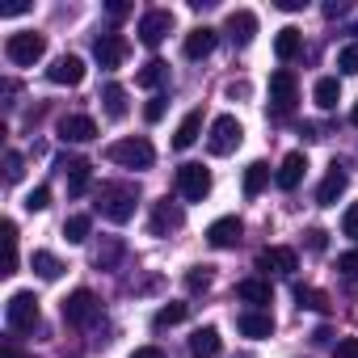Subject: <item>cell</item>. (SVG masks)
Wrapping results in <instances>:
<instances>
[{"label":"cell","mask_w":358,"mask_h":358,"mask_svg":"<svg viewBox=\"0 0 358 358\" xmlns=\"http://www.w3.org/2000/svg\"><path fill=\"white\" fill-rule=\"evenodd\" d=\"M169 30H173V13L169 9H148L139 17V43L143 47H160L169 38Z\"/></svg>","instance_id":"obj_10"},{"label":"cell","mask_w":358,"mask_h":358,"mask_svg":"<svg viewBox=\"0 0 358 358\" xmlns=\"http://www.w3.org/2000/svg\"><path fill=\"white\" fill-rule=\"evenodd\" d=\"M131 358H164V350H160V345H139Z\"/></svg>","instance_id":"obj_45"},{"label":"cell","mask_w":358,"mask_h":358,"mask_svg":"<svg viewBox=\"0 0 358 358\" xmlns=\"http://www.w3.org/2000/svg\"><path fill=\"white\" fill-rule=\"evenodd\" d=\"M101 106H106V114H110L114 122H122V118L131 114V106H127V89H122V85H106V89H101Z\"/></svg>","instance_id":"obj_26"},{"label":"cell","mask_w":358,"mask_h":358,"mask_svg":"<svg viewBox=\"0 0 358 358\" xmlns=\"http://www.w3.org/2000/svg\"><path fill=\"white\" fill-rule=\"evenodd\" d=\"M350 5H345V0H333V5H324V17H341Z\"/></svg>","instance_id":"obj_47"},{"label":"cell","mask_w":358,"mask_h":358,"mask_svg":"<svg viewBox=\"0 0 358 358\" xmlns=\"http://www.w3.org/2000/svg\"><path fill=\"white\" fill-rule=\"evenodd\" d=\"M354 38H358V26H354Z\"/></svg>","instance_id":"obj_52"},{"label":"cell","mask_w":358,"mask_h":358,"mask_svg":"<svg viewBox=\"0 0 358 358\" xmlns=\"http://www.w3.org/2000/svg\"><path fill=\"white\" fill-rule=\"evenodd\" d=\"M199 131H203V110H190L182 118V127H177V135H173V148H194Z\"/></svg>","instance_id":"obj_28"},{"label":"cell","mask_w":358,"mask_h":358,"mask_svg":"<svg viewBox=\"0 0 358 358\" xmlns=\"http://www.w3.org/2000/svg\"><path fill=\"white\" fill-rule=\"evenodd\" d=\"M106 9H110V17H127V13H131V5H127V0H110Z\"/></svg>","instance_id":"obj_46"},{"label":"cell","mask_w":358,"mask_h":358,"mask_svg":"<svg viewBox=\"0 0 358 358\" xmlns=\"http://www.w3.org/2000/svg\"><path fill=\"white\" fill-rule=\"evenodd\" d=\"M299 51H303V34H299L295 26H282V30H278V38H274V55H278L282 64H291Z\"/></svg>","instance_id":"obj_23"},{"label":"cell","mask_w":358,"mask_h":358,"mask_svg":"<svg viewBox=\"0 0 358 358\" xmlns=\"http://www.w3.org/2000/svg\"><path fill=\"white\" fill-rule=\"evenodd\" d=\"M241 232H245V224L236 215H224V220H215L207 228V241H211V249H236L241 245Z\"/></svg>","instance_id":"obj_18"},{"label":"cell","mask_w":358,"mask_h":358,"mask_svg":"<svg viewBox=\"0 0 358 358\" xmlns=\"http://www.w3.org/2000/svg\"><path fill=\"white\" fill-rule=\"evenodd\" d=\"M345 186H350V173L333 160L329 173H324V182H320V190H316V207H333V203L345 194Z\"/></svg>","instance_id":"obj_14"},{"label":"cell","mask_w":358,"mask_h":358,"mask_svg":"<svg viewBox=\"0 0 358 358\" xmlns=\"http://www.w3.org/2000/svg\"><path fill=\"white\" fill-rule=\"evenodd\" d=\"M266 182H270V164H266V160H253V164L245 169V199H257V194L266 190Z\"/></svg>","instance_id":"obj_29"},{"label":"cell","mask_w":358,"mask_h":358,"mask_svg":"<svg viewBox=\"0 0 358 358\" xmlns=\"http://www.w3.org/2000/svg\"><path fill=\"white\" fill-rule=\"evenodd\" d=\"M215 43H220V30H211V26H199V30H190L186 34V59H207L211 51H215Z\"/></svg>","instance_id":"obj_20"},{"label":"cell","mask_w":358,"mask_h":358,"mask_svg":"<svg viewBox=\"0 0 358 358\" xmlns=\"http://www.w3.org/2000/svg\"><path fill=\"white\" fill-rule=\"evenodd\" d=\"M22 13H30V5H9L5 9V17H22Z\"/></svg>","instance_id":"obj_50"},{"label":"cell","mask_w":358,"mask_h":358,"mask_svg":"<svg viewBox=\"0 0 358 358\" xmlns=\"http://www.w3.org/2000/svg\"><path fill=\"white\" fill-rule=\"evenodd\" d=\"M299 101V85H295V72L291 68H278L270 76V114L274 118H287Z\"/></svg>","instance_id":"obj_5"},{"label":"cell","mask_w":358,"mask_h":358,"mask_svg":"<svg viewBox=\"0 0 358 358\" xmlns=\"http://www.w3.org/2000/svg\"><path fill=\"white\" fill-rule=\"evenodd\" d=\"M30 266H34V274H38V278H47V282H55V278L64 274V262H59L55 253H47V249H34Z\"/></svg>","instance_id":"obj_30"},{"label":"cell","mask_w":358,"mask_h":358,"mask_svg":"<svg viewBox=\"0 0 358 358\" xmlns=\"http://www.w3.org/2000/svg\"><path fill=\"white\" fill-rule=\"evenodd\" d=\"M177 194H182L186 203H203L211 194V173L203 164H182L177 169Z\"/></svg>","instance_id":"obj_8"},{"label":"cell","mask_w":358,"mask_h":358,"mask_svg":"<svg viewBox=\"0 0 358 358\" xmlns=\"http://www.w3.org/2000/svg\"><path fill=\"white\" fill-rule=\"evenodd\" d=\"M257 270H266V274H295L299 270V257H295V249L274 245V249H262L257 253Z\"/></svg>","instance_id":"obj_16"},{"label":"cell","mask_w":358,"mask_h":358,"mask_svg":"<svg viewBox=\"0 0 358 358\" xmlns=\"http://www.w3.org/2000/svg\"><path fill=\"white\" fill-rule=\"evenodd\" d=\"M93 55H97L101 68H118V64L131 55V43H127L122 34L110 30V34H97V38H93Z\"/></svg>","instance_id":"obj_11"},{"label":"cell","mask_w":358,"mask_h":358,"mask_svg":"<svg viewBox=\"0 0 358 358\" xmlns=\"http://www.w3.org/2000/svg\"><path fill=\"white\" fill-rule=\"evenodd\" d=\"M186 316H190V308H186V303H164V308H160V312L152 316V329H169V324H182Z\"/></svg>","instance_id":"obj_33"},{"label":"cell","mask_w":358,"mask_h":358,"mask_svg":"<svg viewBox=\"0 0 358 358\" xmlns=\"http://www.w3.org/2000/svg\"><path fill=\"white\" fill-rule=\"evenodd\" d=\"M241 139H245V127H241L232 114H220V118L211 122V135H207V152H211V156H232V152L241 148Z\"/></svg>","instance_id":"obj_6"},{"label":"cell","mask_w":358,"mask_h":358,"mask_svg":"<svg viewBox=\"0 0 358 358\" xmlns=\"http://www.w3.org/2000/svg\"><path fill=\"white\" fill-rule=\"evenodd\" d=\"M55 169L68 177V194H85V190H89V169H93V164H89L85 156H68V152H64V156L55 160Z\"/></svg>","instance_id":"obj_13"},{"label":"cell","mask_w":358,"mask_h":358,"mask_svg":"<svg viewBox=\"0 0 358 358\" xmlns=\"http://www.w3.org/2000/svg\"><path fill=\"white\" fill-rule=\"evenodd\" d=\"M211 282H215L211 266H190V274H186V291H190V295H199V291H211Z\"/></svg>","instance_id":"obj_36"},{"label":"cell","mask_w":358,"mask_h":358,"mask_svg":"<svg viewBox=\"0 0 358 358\" xmlns=\"http://www.w3.org/2000/svg\"><path fill=\"white\" fill-rule=\"evenodd\" d=\"M93 199H97V203H93V211H97L101 220H110V224H127V220L135 215L139 190H135L131 182H101Z\"/></svg>","instance_id":"obj_1"},{"label":"cell","mask_w":358,"mask_h":358,"mask_svg":"<svg viewBox=\"0 0 358 358\" xmlns=\"http://www.w3.org/2000/svg\"><path fill=\"white\" fill-rule=\"evenodd\" d=\"M224 34L232 38V47H249L253 34H257V13L253 9H232L228 22H224Z\"/></svg>","instance_id":"obj_12"},{"label":"cell","mask_w":358,"mask_h":358,"mask_svg":"<svg viewBox=\"0 0 358 358\" xmlns=\"http://www.w3.org/2000/svg\"><path fill=\"white\" fill-rule=\"evenodd\" d=\"M236 299H245V303L262 308V303H270V299H274V291H270V282H266V278H245V282H236Z\"/></svg>","instance_id":"obj_24"},{"label":"cell","mask_w":358,"mask_h":358,"mask_svg":"<svg viewBox=\"0 0 358 358\" xmlns=\"http://www.w3.org/2000/svg\"><path fill=\"white\" fill-rule=\"evenodd\" d=\"M337 68H341L345 76H358V43H350V47L337 51Z\"/></svg>","instance_id":"obj_38"},{"label":"cell","mask_w":358,"mask_h":358,"mask_svg":"<svg viewBox=\"0 0 358 358\" xmlns=\"http://www.w3.org/2000/svg\"><path fill=\"white\" fill-rule=\"evenodd\" d=\"M0 358H30V354H26V350H17L13 341H5V350H0Z\"/></svg>","instance_id":"obj_48"},{"label":"cell","mask_w":358,"mask_h":358,"mask_svg":"<svg viewBox=\"0 0 358 358\" xmlns=\"http://www.w3.org/2000/svg\"><path fill=\"white\" fill-rule=\"evenodd\" d=\"M47 80H51V85H68V89H76V85L85 80V59H80V55H59V59L47 68Z\"/></svg>","instance_id":"obj_15"},{"label":"cell","mask_w":358,"mask_h":358,"mask_svg":"<svg viewBox=\"0 0 358 358\" xmlns=\"http://www.w3.org/2000/svg\"><path fill=\"white\" fill-rule=\"evenodd\" d=\"M274 5H278L282 13H299V9H303V0H274Z\"/></svg>","instance_id":"obj_49"},{"label":"cell","mask_w":358,"mask_h":358,"mask_svg":"<svg viewBox=\"0 0 358 358\" xmlns=\"http://www.w3.org/2000/svg\"><path fill=\"white\" fill-rule=\"evenodd\" d=\"M118 257H122V241H101V245L93 249V266H97V270H114Z\"/></svg>","instance_id":"obj_31"},{"label":"cell","mask_w":358,"mask_h":358,"mask_svg":"<svg viewBox=\"0 0 358 358\" xmlns=\"http://www.w3.org/2000/svg\"><path fill=\"white\" fill-rule=\"evenodd\" d=\"M89 232H93V220H89V215H68V220H64V236H68L72 245H85Z\"/></svg>","instance_id":"obj_32"},{"label":"cell","mask_w":358,"mask_h":358,"mask_svg":"<svg viewBox=\"0 0 358 358\" xmlns=\"http://www.w3.org/2000/svg\"><path fill=\"white\" fill-rule=\"evenodd\" d=\"M350 122H354V127H358V101H354V110H350Z\"/></svg>","instance_id":"obj_51"},{"label":"cell","mask_w":358,"mask_h":358,"mask_svg":"<svg viewBox=\"0 0 358 358\" xmlns=\"http://www.w3.org/2000/svg\"><path fill=\"white\" fill-rule=\"evenodd\" d=\"M17 270V224L5 220V270L0 274H13Z\"/></svg>","instance_id":"obj_35"},{"label":"cell","mask_w":358,"mask_h":358,"mask_svg":"<svg viewBox=\"0 0 358 358\" xmlns=\"http://www.w3.org/2000/svg\"><path fill=\"white\" fill-rule=\"evenodd\" d=\"M295 299H299V308H312V312H329V295L324 291H316V287H295Z\"/></svg>","instance_id":"obj_34"},{"label":"cell","mask_w":358,"mask_h":358,"mask_svg":"<svg viewBox=\"0 0 358 358\" xmlns=\"http://www.w3.org/2000/svg\"><path fill=\"white\" fill-rule=\"evenodd\" d=\"M312 97H316L320 110H337V101H341V80H337V76H320L316 89H312Z\"/></svg>","instance_id":"obj_27"},{"label":"cell","mask_w":358,"mask_h":358,"mask_svg":"<svg viewBox=\"0 0 358 358\" xmlns=\"http://www.w3.org/2000/svg\"><path fill=\"white\" fill-rule=\"evenodd\" d=\"M143 118H148V122H160V118H164V97H152V101L143 106Z\"/></svg>","instance_id":"obj_42"},{"label":"cell","mask_w":358,"mask_h":358,"mask_svg":"<svg viewBox=\"0 0 358 358\" xmlns=\"http://www.w3.org/2000/svg\"><path fill=\"white\" fill-rule=\"evenodd\" d=\"M47 207H51V190H47V186H34V190L26 194V211L34 215V211H47Z\"/></svg>","instance_id":"obj_39"},{"label":"cell","mask_w":358,"mask_h":358,"mask_svg":"<svg viewBox=\"0 0 358 358\" xmlns=\"http://www.w3.org/2000/svg\"><path fill=\"white\" fill-rule=\"evenodd\" d=\"M190 354H194V358H215V354H220V329H215V324L194 329V333H190Z\"/></svg>","instance_id":"obj_22"},{"label":"cell","mask_w":358,"mask_h":358,"mask_svg":"<svg viewBox=\"0 0 358 358\" xmlns=\"http://www.w3.org/2000/svg\"><path fill=\"white\" fill-rule=\"evenodd\" d=\"M308 249L312 253H324V228H308Z\"/></svg>","instance_id":"obj_44"},{"label":"cell","mask_w":358,"mask_h":358,"mask_svg":"<svg viewBox=\"0 0 358 358\" xmlns=\"http://www.w3.org/2000/svg\"><path fill=\"white\" fill-rule=\"evenodd\" d=\"M341 232L358 241V203H350V207H345V215H341Z\"/></svg>","instance_id":"obj_41"},{"label":"cell","mask_w":358,"mask_h":358,"mask_svg":"<svg viewBox=\"0 0 358 358\" xmlns=\"http://www.w3.org/2000/svg\"><path fill=\"white\" fill-rule=\"evenodd\" d=\"M135 85H139V89H160V85H169V64H164V59H148V64L135 72Z\"/></svg>","instance_id":"obj_25"},{"label":"cell","mask_w":358,"mask_h":358,"mask_svg":"<svg viewBox=\"0 0 358 358\" xmlns=\"http://www.w3.org/2000/svg\"><path fill=\"white\" fill-rule=\"evenodd\" d=\"M303 173H308V156L303 152H287V160H282V169L274 173V182H278V190H295L299 182H303Z\"/></svg>","instance_id":"obj_19"},{"label":"cell","mask_w":358,"mask_h":358,"mask_svg":"<svg viewBox=\"0 0 358 358\" xmlns=\"http://www.w3.org/2000/svg\"><path fill=\"white\" fill-rule=\"evenodd\" d=\"M5 55H9V64H17V68H34V64L47 55V38L34 34V30H26V34H9Z\"/></svg>","instance_id":"obj_4"},{"label":"cell","mask_w":358,"mask_h":358,"mask_svg":"<svg viewBox=\"0 0 358 358\" xmlns=\"http://www.w3.org/2000/svg\"><path fill=\"white\" fill-rule=\"evenodd\" d=\"M106 156H110L114 164H122V169H152L156 148H152L143 135H135V139H118V143H110Z\"/></svg>","instance_id":"obj_3"},{"label":"cell","mask_w":358,"mask_h":358,"mask_svg":"<svg viewBox=\"0 0 358 358\" xmlns=\"http://www.w3.org/2000/svg\"><path fill=\"white\" fill-rule=\"evenodd\" d=\"M97 316H101V303H97V295H93V291H85V287H80V291H72V295L64 299V320H68V324L89 329Z\"/></svg>","instance_id":"obj_7"},{"label":"cell","mask_w":358,"mask_h":358,"mask_svg":"<svg viewBox=\"0 0 358 358\" xmlns=\"http://www.w3.org/2000/svg\"><path fill=\"white\" fill-rule=\"evenodd\" d=\"M337 278H341L350 291H358V253H341V257H337Z\"/></svg>","instance_id":"obj_37"},{"label":"cell","mask_w":358,"mask_h":358,"mask_svg":"<svg viewBox=\"0 0 358 358\" xmlns=\"http://www.w3.org/2000/svg\"><path fill=\"white\" fill-rule=\"evenodd\" d=\"M333 354H337V358H358V337H341Z\"/></svg>","instance_id":"obj_43"},{"label":"cell","mask_w":358,"mask_h":358,"mask_svg":"<svg viewBox=\"0 0 358 358\" xmlns=\"http://www.w3.org/2000/svg\"><path fill=\"white\" fill-rule=\"evenodd\" d=\"M186 224V211H182V203H169V199H156L152 203V236H169V232H177Z\"/></svg>","instance_id":"obj_9"},{"label":"cell","mask_w":358,"mask_h":358,"mask_svg":"<svg viewBox=\"0 0 358 358\" xmlns=\"http://www.w3.org/2000/svg\"><path fill=\"white\" fill-rule=\"evenodd\" d=\"M59 139L64 143H89V139H97V122L89 114H68V118H59Z\"/></svg>","instance_id":"obj_17"},{"label":"cell","mask_w":358,"mask_h":358,"mask_svg":"<svg viewBox=\"0 0 358 358\" xmlns=\"http://www.w3.org/2000/svg\"><path fill=\"white\" fill-rule=\"evenodd\" d=\"M22 173H26L22 152H5V182H22Z\"/></svg>","instance_id":"obj_40"},{"label":"cell","mask_w":358,"mask_h":358,"mask_svg":"<svg viewBox=\"0 0 358 358\" xmlns=\"http://www.w3.org/2000/svg\"><path fill=\"white\" fill-rule=\"evenodd\" d=\"M5 320H9L13 333H34L38 320H43V312H38V295H34V291H13L9 303H5Z\"/></svg>","instance_id":"obj_2"},{"label":"cell","mask_w":358,"mask_h":358,"mask_svg":"<svg viewBox=\"0 0 358 358\" xmlns=\"http://www.w3.org/2000/svg\"><path fill=\"white\" fill-rule=\"evenodd\" d=\"M236 329H241L245 337H257V341H262V337H270V333H274V316H270V312H262V308H249V312H241V316H236Z\"/></svg>","instance_id":"obj_21"}]
</instances>
